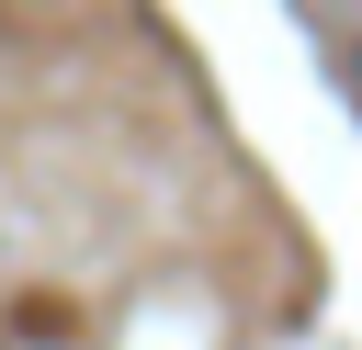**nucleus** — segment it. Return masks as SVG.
I'll return each mask as SVG.
<instances>
[{
    "instance_id": "f257e3e1",
    "label": "nucleus",
    "mask_w": 362,
    "mask_h": 350,
    "mask_svg": "<svg viewBox=\"0 0 362 350\" xmlns=\"http://www.w3.org/2000/svg\"><path fill=\"white\" fill-rule=\"evenodd\" d=\"M351 79H362V56H351Z\"/></svg>"
}]
</instances>
